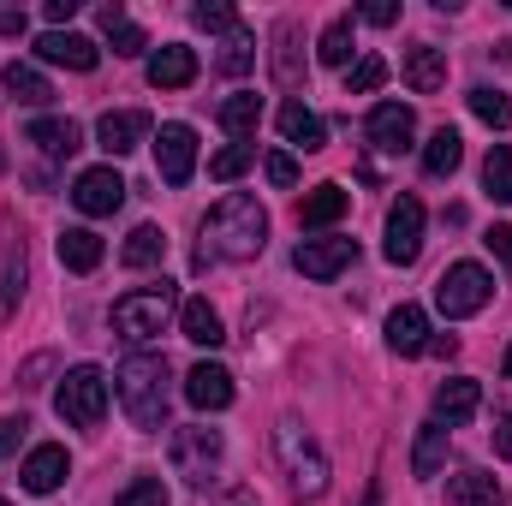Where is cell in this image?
<instances>
[{
    "mask_svg": "<svg viewBox=\"0 0 512 506\" xmlns=\"http://www.w3.org/2000/svg\"><path fill=\"white\" fill-rule=\"evenodd\" d=\"M262 245H268V209L256 197H245V191H233L203 221L197 268H209V262H251V256H262Z\"/></svg>",
    "mask_w": 512,
    "mask_h": 506,
    "instance_id": "cell-1",
    "label": "cell"
},
{
    "mask_svg": "<svg viewBox=\"0 0 512 506\" xmlns=\"http://www.w3.org/2000/svg\"><path fill=\"white\" fill-rule=\"evenodd\" d=\"M120 405H126L131 429H143V435H155V429H167V358H149V352H137L120 364Z\"/></svg>",
    "mask_w": 512,
    "mask_h": 506,
    "instance_id": "cell-2",
    "label": "cell"
},
{
    "mask_svg": "<svg viewBox=\"0 0 512 506\" xmlns=\"http://www.w3.org/2000/svg\"><path fill=\"white\" fill-rule=\"evenodd\" d=\"M173 280H155V286H137L126 292L120 304H114V334L131 340V346H143V340H155L161 328H167V316H173Z\"/></svg>",
    "mask_w": 512,
    "mask_h": 506,
    "instance_id": "cell-3",
    "label": "cell"
},
{
    "mask_svg": "<svg viewBox=\"0 0 512 506\" xmlns=\"http://www.w3.org/2000/svg\"><path fill=\"white\" fill-rule=\"evenodd\" d=\"M274 447H280V465H286V477H292V495H298V501H316V495L328 489V459H322V447H316L292 417L274 429Z\"/></svg>",
    "mask_w": 512,
    "mask_h": 506,
    "instance_id": "cell-4",
    "label": "cell"
},
{
    "mask_svg": "<svg viewBox=\"0 0 512 506\" xmlns=\"http://www.w3.org/2000/svg\"><path fill=\"white\" fill-rule=\"evenodd\" d=\"M489 298H495V274H489L483 262H453V268L435 280V310H441L447 322H465V316H477Z\"/></svg>",
    "mask_w": 512,
    "mask_h": 506,
    "instance_id": "cell-5",
    "label": "cell"
},
{
    "mask_svg": "<svg viewBox=\"0 0 512 506\" xmlns=\"http://www.w3.org/2000/svg\"><path fill=\"white\" fill-rule=\"evenodd\" d=\"M54 411L72 423V429H96L108 417V376L96 364H78L60 376V393H54Z\"/></svg>",
    "mask_w": 512,
    "mask_h": 506,
    "instance_id": "cell-6",
    "label": "cell"
},
{
    "mask_svg": "<svg viewBox=\"0 0 512 506\" xmlns=\"http://www.w3.org/2000/svg\"><path fill=\"white\" fill-rule=\"evenodd\" d=\"M173 471H179L191 489H209L215 471H221V429H203V423L173 429Z\"/></svg>",
    "mask_w": 512,
    "mask_h": 506,
    "instance_id": "cell-7",
    "label": "cell"
},
{
    "mask_svg": "<svg viewBox=\"0 0 512 506\" xmlns=\"http://www.w3.org/2000/svg\"><path fill=\"white\" fill-rule=\"evenodd\" d=\"M155 173L167 185H191V173H197V131L179 126V120H167L155 131Z\"/></svg>",
    "mask_w": 512,
    "mask_h": 506,
    "instance_id": "cell-8",
    "label": "cell"
},
{
    "mask_svg": "<svg viewBox=\"0 0 512 506\" xmlns=\"http://www.w3.org/2000/svg\"><path fill=\"white\" fill-rule=\"evenodd\" d=\"M352 262H358V239H340V233L304 239V245L292 251V268H298L304 280H334V274H346Z\"/></svg>",
    "mask_w": 512,
    "mask_h": 506,
    "instance_id": "cell-9",
    "label": "cell"
},
{
    "mask_svg": "<svg viewBox=\"0 0 512 506\" xmlns=\"http://www.w3.org/2000/svg\"><path fill=\"white\" fill-rule=\"evenodd\" d=\"M417 251H423V203H417V197H399V203L387 209V245H382V256L393 262V268H411Z\"/></svg>",
    "mask_w": 512,
    "mask_h": 506,
    "instance_id": "cell-10",
    "label": "cell"
},
{
    "mask_svg": "<svg viewBox=\"0 0 512 506\" xmlns=\"http://www.w3.org/2000/svg\"><path fill=\"white\" fill-rule=\"evenodd\" d=\"M126 179L114 173V167H90V173H78V185H72V203L90 215V221H102V215H114L120 203H126Z\"/></svg>",
    "mask_w": 512,
    "mask_h": 506,
    "instance_id": "cell-11",
    "label": "cell"
},
{
    "mask_svg": "<svg viewBox=\"0 0 512 506\" xmlns=\"http://www.w3.org/2000/svg\"><path fill=\"white\" fill-rule=\"evenodd\" d=\"M36 60L66 66V72H96L102 48H96L90 36H78V30H42V36H36Z\"/></svg>",
    "mask_w": 512,
    "mask_h": 506,
    "instance_id": "cell-12",
    "label": "cell"
},
{
    "mask_svg": "<svg viewBox=\"0 0 512 506\" xmlns=\"http://www.w3.org/2000/svg\"><path fill=\"white\" fill-rule=\"evenodd\" d=\"M364 131H370V143H376L382 155H405V149H411V137H417V114H411L405 102H376Z\"/></svg>",
    "mask_w": 512,
    "mask_h": 506,
    "instance_id": "cell-13",
    "label": "cell"
},
{
    "mask_svg": "<svg viewBox=\"0 0 512 506\" xmlns=\"http://www.w3.org/2000/svg\"><path fill=\"white\" fill-rule=\"evenodd\" d=\"M477 411H483V387L471 376H453V381L435 387V423H441V429H459V423H471Z\"/></svg>",
    "mask_w": 512,
    "mask_h": 506,
    "instance_id": "cell-14",
    "label": "cell"
},
{
    "mask_svg": "<svg viewBox=\"0 0 512 506\" xmlns=\"http://www.w3.org/2000/svg\"><path fill=\"white\" fill-rule=\"evenodd\" d=\"M387 352H399V358L429 352V310H423V304H399V310L387 316Z\"/></svg>",
    "mask_w": 512,
    "mask_h": 506,
    "instance_id": "cell-15",
    "label": "cell"
},
{
    "mask_svg": "<svg viewBox=\"0 0 512 506\" xmlns=\"http://www.w3.org/2000/svg\"><path fill=\"white\" fill-rule=\"evenodd\" d=\"M191 78H197V48L167 42V48L149 54V84H155V90H185Z\"/></svg>",
    "mask_w": 512,
    "mask_h": 506,
    "instance_id": "cell-16",
    "label": "cell"
},
{
    "mask_svg": "<svg viewBox=\"0 0 512 506\" xmlns=\"http://www.w3.org/2000/svg\"><path fill=\"white\" fill-rule=\"evenodd\" d=\"M185 399H191L197 411H227V405H233V376H227L221 364H191Z\"/></svg>",
    "mask_w": 512,
    "mask_h": 506,
    "instance_id": "cell-17",
    "label": "cell"
},
{
    "mask_svg": "<svg viewBox=\"0 0 512 506\" xmlns=\"http://www.w3.org/2000/svg\"><path fill=\"white\" fill-rule=\"evenodd\" d=\"M143 137H149V114H137V108H120V114H102L96 120V143L108 155H131Z\"/></svg>",
    "mask_w": 512,
    "mask_h": 506,
    "instance_id": "cell-18",
    "label": "cell"
},
{
    "mask_svg": "<svg viewBox=\"0 0 512 506\" xmlns=\"http://www.w3.org/2000/svg\"><path fill=\"white\" fill-rule=\"evenodd\" d=\"M405 84H411L417 96H435V90H447V48H435V42H417V48L405 54Z\"/></svg>",
    "mask_w": 512,
    "mask_h": 506,
    "instance_id": "cell-19",
    "label": "cell"
},
{
    "mask_svg": "<svg viewBox=\"0 0 512 506\" xmlns=\"http://www.w3.org/2000/svg\"><path fill=\"white\" fill-rule=\"evenodd\" d=\"M66 471H72V459H66V447H36L30 459H24V489L30 495H54L60 483H66Z\"/></svg>",
    "mask_w": 512,
    "mask_h": 506,
    "instance_id": "cell-20",
    "label": "cell"
},
{
    "mask_svg": "<svg viewBox=\"0 0 512 506\" xmlns=\"http://www.w3.org/2000/svg\"><path fill=\"white\" fill-rule=\"evenodd\" d=\"M24 143H36L42 155L66 161V155H78V149H84V131L72 126V120H48V114H42V120H30V126H24Z\"/></svg>",
    "mask_w": 512,
    "mask_h": 506,
    "instance_id": "cell-21",
    "label": "cell"
},
{
    "mask_svg": "<svg viewBox=\"0 0 512 506\" xmlns=\"http://www.w3.org/2000/svg\"><path fill=\"white\" fill-rule=\"evenodd\" d=\"M179 334H185L191 346H209V352L227 340V328H221V316H215L209 298H185V304H179Z\"/></svg>",
    "mask_w": 512,
    "mask_h": 506,
    "instance_id": "cell-22",
    "label": "cell"
},
{
    "mask_svg": "<svg viewBox=\"0 0 512 506\" xmlns=\"http://www.w3.org/2000/svg\"><path fill=\"white\" fill-rule=\"evenodd\" d=\"M346 209H352V191H340V185H316V191L298 203V227H310V233H316V227H334Z\"/></svg>",
    "mask_w": 512,
    "mask_h": 506,
    "instance_id": "cell-23",
    "label": "cell"
},
{
    "mask_svg": "<svg viewBox=\"0 0 512 506\" xmlns=\"http://www.w3.org/2000/svg\"><path fill=\"white\" fill-rule=\"evenodd\" d=\"M280 137H286L292 149H322V143H328V126L292 96V102H280Z\"/></svg>",
    "mask_w": 512,
    "mask_h": 506,
    "instance_id": "cell-24",
    "label": "cell"
},
{
    "mask_svg": "<svg viewBox=\"0 0 512 506\" xmlns=\"http://www.w3.org/2000/svg\"><path fill=\"white\" fill-rule=\"evenodd\" d=\"M0 90H6L12 102H24V108H48V102H54V84H48L36 66H18V60L0 72Z\"/></svg>",
    "mask_w": 512,
    "mask_h": 506,
    "instance_id": "cell-25",
    "label": "cell"
},
{
    "mask_svg": "<svg viewBox=\"0 0 512 506\" xmlns=\"http://www.w3.org/2000/svg\"><path fill=\"white\" fill-rule=\"evenodd\" d=\"M54 251H60V262H66L72 274H96V268H102V239H96L90 227H66Z\"/></svg>",
    "mask_w": 512,
    "mask_h": 506,
    "instance_id": "cell-26",
    "label": "cell"
},
{
    "mask_svg": "<svg viewBox=\"0 0 512 506\" xmlns=\"http://www.w3.org/2000/svg\"><path fill=\"white\" fill-rule=\"evenodd\" d=\"M447 506H501V483L489 471H459L447 477Z\"/></svg>",
    "mask_w": 512,
    "mask_h": 506,
    "instance_id": "cell-27",
    "label": "cell"
},
{
    "mask_svg": "<svg viewBox=\"0 0 512 506\" xmlns=\"http://www.w3.org/2000/svg\"><path fill=\"white\" fill-rule=\"evenodd\" d=\"M459 161H465V137H459L453 126H441L429 143H423V173H429V179H447Z\"/></svg>",
    "mask_w": 512,
    "mask_h": 506,
    "instance_id": "cell-28",
    "label": "cell"
},
{
    "mask_svg": "<svg viewBox=\"0 0 512 506\" xmlns=\"http://www.w3.org/2000/svg\"><path fill=\"white\" fill-rule=\"evenodd\" d=\"M96 18H102V30H108V42H114V54H120V60H131V54H143V48H149V36L126 18V6H120V0H114V6H102Z\"/></svg>",
    "mask_w": 512,
    "mask_h": 506,
    "instance_id": "cell-29",
    "label": "cell"
},
{
    "mask_svg": "<svg viewBox=\"0 0 512 506\" xmlns=\"http://www.w3.org/2000/svg\"><path fill=\"white\" fill-rule=\"evenodd\" d=\"M447 465V429L441 423H423L417 429V447H411V477H435Z\"/></svg>",
    "mask_w": 512,
    "mask_h": 506,
    "instance_id": "cell-30",
    "label": "cell"
},
{
    "mask_svg": "<svg viewBox=\"0 0 512 506\" xmlns=\"http://www.w3.org/2000/svg\"><path fill=\"white\" fill-rule=\"evenodd\" d=\"M256 120H262V96H251V90H239V96L221 102V126L233 131L239 143H251L256 137Z\"/></svg>",
    "mask_w": 512,
    "mask_h": 506,
    "instance_id": "cell-31",
    "label": "cell"
},
{
    "mask_svg": "<svg viewBox=\"0 0 512 506\" xmlns=\"http://www.w3.org/2000/svg\"><path fill=\"white\" fill-rule=\"evenodd\" d=\"M251 66H256V36L245 24H233L227 42H221V72H227V78H245Z\"/></svg>",
    "mask_w": 512,
    "mask_h": 506,
    "instance_id": "cell-32",
    "label": "cell"
},
{
    "mask_svg": "<svg viewBox=\"0 0 512 506\" xmlns=\"http://www.w3.org/2000/svg\"><path fill=\"white\" fill-rule=\"evenodd\" d=\"M316 60H322V66H346V60H352V12L328 18V30H322V42H316Z\"/></svg>",
    "mask_w": 512,
    "mask_h": 506,
    "instance_id": "cell-33",
    "label": "cell"
},
{
    "mask_svg": "<svg viewBox=\"0 0 512 506\" xmlns=\"http://www.w3.org/2000/svg\"><path fill=\"white\" fill-rule=\"evenodd\" d=\"M483 191L495 203H512V143H495L489 161H483Z\"/></svg>",
    "mask_w": 512,
    "mask_h": 506,
    "instance_id": "cell-34",
    "label": "cell"
},
{
    "mask_svg": "<svg viewBox=\"0 0 512 506\" xmlns=\"http://www.w3.org/2000/svg\"><path fill=\"white\" fill-rule=\"evenodd\" d=\"M292 48H298V24L280 18V24H274V78H280L286 90L298 84V54H292Z\"/></svg>",
    "mask_w": 512,
    "mask_h": 506,
    "instance_id": "cell-35",
    "label": "cell"
},
{
    "mask_svg": "<svg viewBox=\"0 0 512 506\" xmlns=\"http://www.w3.org/2000/svg\"><path fill=\"white\" fill-rule=\"evenodd\" d=\"M471 114H477L483 126H495V131H512V96L489 90V84H477V90H471Z\"/></svg>",
    "mask_w": 512,
    "mask_h": 506,
    "instance_id": "cell-36",
    "label": "cell"
},
{
    "mask_svg": "<svg viewBox=\"0 0 512 506\" xmlns=\"http://www.w3.org/2000/svg\"><path fill=\"white\" fill-rule=\"evenodd\" d=\"M167 256V239H161V227H137L126 239V268H155Z\"/></svg>",
    "mask_w": 512,
    "mask_h": 506,
    "instance_id": "cell-37",
    "label": "cell"
},
{
    "mask_svg": "<svg viewBox=\"0 0 512 506\" xmlns=\"http://www.w3.org/2000/svg\"><path fill=\"white\" fill-rule=\"evenodd\" d=\"M387 84V60L382 54H364L358 66H346V96H370Z\"/></svg>",
    "mask_w": 512,
    "mask_h": 506,
    "instance_id": "cell-38",
    "label": "cell"
},
{
    "mask_svg": "<svg viewBox=\"0 0 512 506\" xmlns=\"http://www.w3.org/2000/svg\"><path fill=\"white\" fill-rule=\"evenodd\" d=\"M256 161V143H227L221 155H209V179H239Z\"/></svg>",
    "mask_w": 512,
    "mask_h": 506,
    "instance_id": "cell-39",
    "label": "cell"
},
{
    "mask_svg": "<svg viewBox=\"0 0 512 506\" xmlns=\"http://www.w3.org/2000/svg\"><path fill=\"white\" fill-rule=\"evenodd\" d=\"M191 24H197V30H233L239 12H233L227 0H197V6H191Z\"/></svg>",
    "mask_w": 512,
    "mask_h": 506,
    "instance_id": "cell-40",
    "label": "cell"
},
{
    "mask_svg": "<svg viewBox=\"0 0 512 506\" xmlns=\"http://www.w3.org/2000/svg\"><path fill=\"white\" fill-rule=\"evenodd\" d=\"M18 292H24V251H12L6 262H0V310H12Z\"/></svg>",
    "mask_w": 512,
    "mask_h": 506,
    "instance_id": "cell-41",
    "label": "cell"
},
{
    "mask_svg": "<svg viewBox=\"0 0 512 506\" xmlns=\"http://www.w3.org/2000/svg\"><path fill=\"white\" fill-rule=\"evenodd\" d=\"M114 506H167V489H161V477H137L131 489H120Z\"/></svg>",
    "mask_w": 512,
    "mask_h": 506,
    "instance_id": "cell-42",
    "label": "cell"
},
{
    "mask_svg": "<svg viewBox=\"0 0 512 506\" xmlns=\"http://www.w3.org/2000/svg\"><path fill=\"white\" fill-rule=\"evenodd\" d=\"M262 167H268V185H274V191H292V185H298V161H292L286 149H268Z\"/></svg>",
    "mask_w": 512,
    "mask_h": 506,
    "instance_id": "cell-43",
    "label": "cell"
},
{
    "mask_svg": "<svg viewBox=\"0 0 512 506\" xmlns=\"http://www.w3.org/2000/svg\"><path fill=\"white\" fill-rule=\"evenodd\" d=\"M24 429H30L24 417H0V459H12V453H18V441H24Z\"/></svg>",
    "mask_w": 512,
    "mask_h": 506,
    "instance_id": "cell-44",
    "label": "cell"
},
{
    "mask_svg": "<svg viewBox=\"0 0 512 506\" xmlns=\"http://www.w3.org/2000/svg\"><path fill=\"white\" fill-rule=\"evenodd\" d=\"M358 18H364V24H399V6H393V0H370V6H358Z\"/></svg>",
    "mask_w": 512,
    "mask_h": 506,
    "instance_id": "cell-45",
    "label": "cell"
},
{
    "mask_svg": "<svg viewBox=\"0 0 512 506\" xmlns=\"http://www.w3.org/2000/svg\"><path fill=\"white\" fill-rule=\"evenodd\" d=\"M78 6H84V0H48V6H42V18L60 30V24H72V18H78Z\"/></svg>",
    "mask_w": 512,
    "mask_h": 506,
    "instance_id": "cell-46",
    "label": "cell"
},
{
    "mask_svg": "<svg viewBox=\"0 0 512 506\" xmlns=\"http://www.w3.org/2000/svg\"><path fill=\"white\" fill-rule=\"evenodd\" d=\"M483 245H489V251L512 268V227H489V233H483Z\"/></svg>",
    "mask_w": 512,
    "mask_h": 506,
    "instance_id": "cell-47",
    "label": "cell"
},
{
    "mask_svg": "<svg viewBox=\"0 0 512 506\" xmlns=\"http://www.w3.org/2000/svg\"><path fill=\"white\" fill-rule=\"evenodd\" d=\"M24 30H30L24 6H0V36H24Z\"/></svg>",
    "mask_w": 512,
    "mask_h": 506,
    "instance_id": "cell-48",
    "label": "cell"
},
{
    "mask_svg": "<svg viewBox=\"0 0 512 506\" xmlns=\"http://www.w3.org/2000/svg\"><path fill=\"white\" fill-rule=\"evenodd\" d=\"M495 453L512 459V417H501V429H495Z\"/></svg>",
    "mask_w": 512,
    "mask_h": 506,
    "instance_id": "cell-49",
    "label": "cell"
},
{
    "mask_svg": "<svg viewBox=\"0 0 512 506\" xmlns=\"http://www.w3.org/2000/svg\"><path fill=\"white\" fill-rule=\"evenodd\" d=\"M429 352H435V358H453V352H459V340H453V334H441V340H429Z\"/></svg>",
    "mask_w": 512,
    "mask_h": 506,
    "instance_id": "cell-50",
    "label": "cell"
},
{
    "mask_svg": "<svg viewBox=\"0 0 512 506\" xmlns=\"http://www.w3.org/2000/svg\"><path fill=\"white\" fill-rule=\"evenodd\" d=\"M507 376H512V346H507Z\"/></svg>",
    "mask_w": 512,
    "mask_h": 506,
    "instance_id": "cell-51",
    "label": "cell"
},
{
    "mask_svg": "<svg viewBox=\"0 0 512 506\" xmlns=\"http://www.w3.org/2000/svg\"><path fill=\"white\" fill-rule=\"evenodd\" d=\"M0 506H12V501H0Z\"/></svg>",
    "mask_w": 512,
    "mask_h": 506,
    "instance_id": "cell-52",
    "label": "cell"
}]
</instances>
